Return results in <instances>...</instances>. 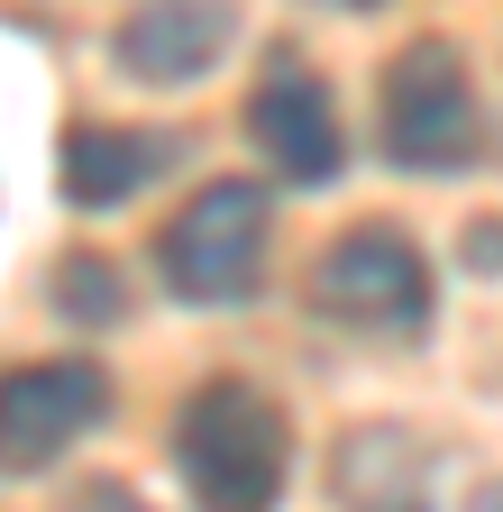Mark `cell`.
Masks as SVG:
<instances>
[{"mask_svg":"<svg viewBox=\"0 0 503 512\" xmlns=\"http://www.w3.org/2000/svg\"><path fill=\"white\" fill-rule=\"evenodd\" d=\"M174 467L202 512H275L284 467H293V421L247 375H211L174 412Z\"/></svg>","mask_w":503,"mask_h":512,"instance_id":"obj_1","label":"cell"},{"mask_svg":"<svg viewBox=\"0 0 503 512\" xmlns=\"http://www.w3.org/2000/svg\"><path fill=\"white\" fill-rule=\"evenodd\" d=\"M266 229H275V211H266V192L247 183V174L202 183L193 202L165 220V247H156L174 302H202V311L247 302L257 275H266Z\"/></svg>","mask_w":503,"mask_h":512,"instance_id":"obj_2","label":"cell"},{"mask_svg":"<svg viewBox=\"0 0 503 512\" xmlns=\"http://www.w3.org/2000/svg\"><path fill=\"white\" fill-rule=\"evenodd\" d=\"M311 302H321L339 330H366V339H412L430 320V266L421 247L394 229V220H357L321 247L311 266Z\"/></svg>","mask_w":503,"mask_h":512,"instance_id":"obj_3","label":"cell"},{"mask_svg":"<svg viewBox=\"0 0 503 512\" xmlns=\"http://www.w3.org/2000/svg\"><path fill=\"white\" fill-rule=\"evenodd\" d=\"M385 156L412 174L476 165V83L449 37H412L385 64Z\"/></svg>","mask_w":503,"mask_h":512,"instance_id":"obj_4","label":"cell"},{"mask_svg":"<svg viewBox=\"0 0 503 512\" xmlns=\"http://www.w3.org/2000/svg\"><path fill=\"white\" fill-rule=\"evenodd\" d=\"M110 412V375L92 357H37L0 375V476H46Z\"/></svg>","mask_w":503,"mask_h":512,"instance_id":"obj_5","label":"cell"},{"mask_svg":"<svg viewBox=\"0 0 503 512\" xmlns=\"http://www.w3.org/2000/svg\"><path fill=\"white\" fill-rule=\"evenodd\" d=\"M247 138L275 156L284 183H339L348 147H339V110H330V83L311 74L302 55H266V83L247 92Z\"/></svg>","mask_w":503,"mask_h":512,"instance_id":"obj_6","label":"cell"},{"mask_svg":"<svg viewBox=\"0 0 503 512\" xmlns=\"http://www.w3.org/2000/svg\"><path fill=\"white\" fill-rule=\"evenodd\" d=\"M229 37H238V10H229V0H156V10H138L129 28L110 37V55H119V74L183 92V83H202L211 64H220Z\"/></svg>","mask_w":503,"mask_h":512,"instance_id":"obj_7","label":"cell"},{"mask_svg":"<svg viewBox=\"0 0 503 512\" xmlns=\"http://www.w3.org/2000/svg\"><path fill=\"white\" fill-rule=\"evenodd\" d=\"M339 503L348 512H430V448L394 421L339 439Z\"/></svg>","mask_w":503,"mask_h":512,"instance_id":"obj_8","label":"cell"},{"mask_svg":"<svg viewBox=\"0 0 503 512\" xmlns=\"http://www.w3.org/2000/svg\"><path fill=\"white\" fill-rule=\"evenodd\" d=\"M165 156H174L165 128H74L65 138V202L110 211V202H129L147 174H165Z\"/></svg>","mask_w":503,"mask_h":512,"instance_id":"obj_9","label":"cell"},{"mask_svg":"<svg viewBox=\"0 0 503 512\" xmlns=\"http://www.w3.org/2000/svg\"><path fill=\"white\" fill-rule=\"evenodd\" d=\"M55 311L65 320H119V275L101 266V256H65V266H55Z\"/></svg>","mask_w":503,"mask_h":512,"instance_id":"obj_10","label":"cell"},{"mask_svg":"<svg viewBox=\"0 0 503 512\" xmlns=\"http://www.w3.org/2000/svg\"><path fill=\"white\" fill-rule=\"evenodd\" d=\"M65 512H156V503H147L138 485H119V476H101V485H83V494H74Z\"/></svg>","mask_w":503,"mask_h":512,"instance_id":"obj_11","label":"cell"},{"mask_svg":"<svg viewBox=\"0 0 503 512\" xmlns=\"http://www.w3.org/2000/svg\"><path fill=\"white\" fill-rule=\"evenodd\" d=\"M476 238H467V256H476V266H503V220H467Z\"/></svg>","mask_w":503,"mask_h":512,"instance_id":"obj_12","label":"cell"},{"mask_svg":"<svg viewBox=\"0 0 503 512\" xmlns=\"http://www.w3.org/2000/svg\"><path fill=\"white\" fill-rule=\"evenodd\" d=\"M311 10H366V0H311Z\"/></svg>","mask_w":503,"mask_h":512,"instance_id":"obj_13","label":"cell"}]
</instances>
